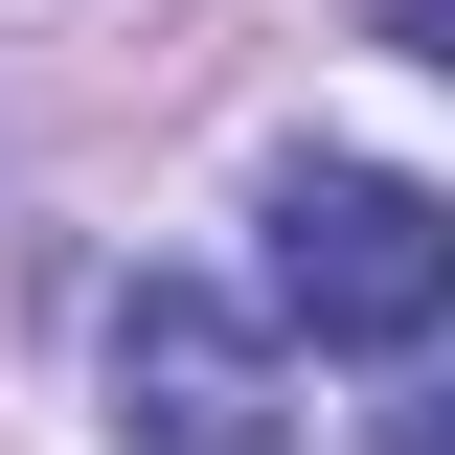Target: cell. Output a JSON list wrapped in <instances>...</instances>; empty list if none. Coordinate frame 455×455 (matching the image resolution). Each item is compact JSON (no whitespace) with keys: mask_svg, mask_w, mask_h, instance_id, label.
<instances>
[{"mask_svg":"<svg viewBox=\"0 0 455 455\" xmlns=\"http://www.w3.org/2000/svg\"><path fill=\"white\" fill-rule=\"evenodd\" d=\"M274 319L296 341H433L455 319V205L433 182H387V160H274Z\"/></svg>","mask_w":455,"mask_h":455,"instance_id":"1","label":"cell"},{"mask_svg":"<svg viewBox=\"0 0 455 455\" xmlns=\"http://www.w3.org/2000/svg\"><path fill=\"white\" fill-rule=\"evenodd\" d=\"M92 387H114L137 455H274V319L205 296V274H137L114 341H92Z\"/></svg>","mask_w":455,"mask_h":455,"instance_id":"2","label":"cell"},{"mask_svg":"<svg viewBox=\"0 0 455 455\" xmlns=\"http://www.w3.org/2000/svg\"><path fill=\"white\" fill-rule=\"evenodd\" d=\"M387 455H455V387H410V433H387Z\"/></svg>","mask_w":455,"mask_h":455,"instance_id":"3","label":"cell"},{"mask_svg":"<svg viewBox=\"0 0 455 455\" xmlns=\"http://www.w3.org/2000/svg\"><path fill=\"white\" fill-rule=\"evenodd\" d=\"M410 46H433V68H455V0H410Z\"/></svg>","mask_w":455,"mask_h":455,"instance_id":"4","label":"cell"}]
</instances>
